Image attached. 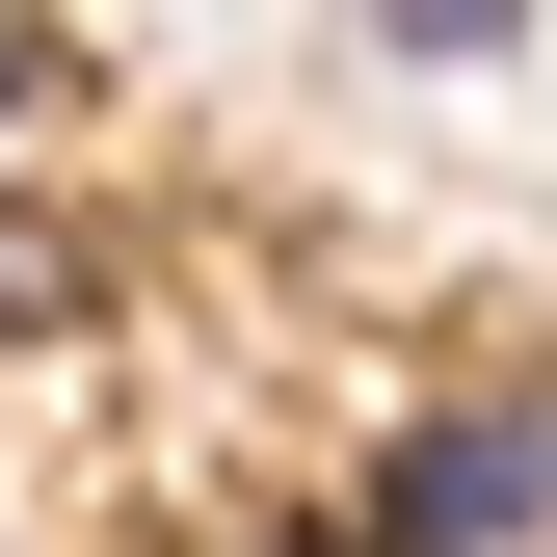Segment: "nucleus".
Here are the masks:
<instances>
[{
    "instance_id": "nucleus-1",
    "label": "nucleus",
    "mask_w": 557,
    "mask_h": 557,
    "mask_svg": "<svg viewBox=\"0 0 557 557\" xmlns=\"http://www.w3.org/2000/svg\"><path fill=\"white\" fill-rule=\"evenodd\" d=\"M345 531H557V372H505V398H398V425L345 451Z\"/></svg>"
},
{
    "instance_id": "nucleus-2",
    "label": "nucleus",
    "mask_w": 557,
    "mask_h": 557,
    "mask_svg": "<svg viewBox=\"0 0 557 557\" xmlns=\"http://www.w3.org/2000/svg\"><path fill=\"white\" fill-rule=\"evenodd\" d=\"M81 319H107V239L27 213V160H0V372H27V345H81Z\"/></svg>"
},
{
    "instance_id": "nucleus-3",
    "label": "nucleus",
    "mask_w": 557,
    "mask_h": 557,
    "mask_svg": "<svg viewBox=\"0 0 557 557\" xmlns=\"http://www.w3.org/2000/svg\"><path fill=\"white\" fill-rule=\"evenodd\" d=\"M372 53H398V81H505V53H531V0H372Z\"/></svg>"
},
{
    "instance_id": "nucleus-4",
    "label": "nucleus",
    "mask_w": 557,
    "mask_h": 557,
    "mask_svg": "<svg viewBox=\"0 0 557 557\" xmlns=\"http://www.w3.org/2000/svg\"><path fill=\"white\" fill-rule=\"evenodd\" d=\"M53 107H81V53H53V27H27V0H0V160H27V133H53Z\"/></svg>"
}]
</instances>
